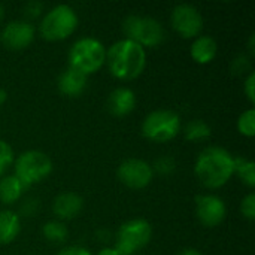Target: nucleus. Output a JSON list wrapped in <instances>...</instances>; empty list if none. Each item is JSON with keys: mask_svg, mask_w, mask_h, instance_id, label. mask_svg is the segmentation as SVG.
<instances>
[{"mask_svg": "<svg viewBox=\"0 0 255 255\" xmlns=\"http://www.w3.org/2000/svg\"><path fill=\"white\" fill-rule=\"evenodd\" d=\"M4 15H6V9H4L3 3H0V22L4 19Z\"/></svg>", "mask_w": 255, "mask_h": 255, "instance_id": "nucleus-34", "label": "nucleus"}, {"mask_svg": "<svg viewBox=\"0 0 255 255\" xmlns=\"http://www.w3.org/2000/svg\"><path fill=\"white\" fill-rule=\"evenodd\" d=\"M176 163L172 157H160L155 160L154 166H152V172H157L158 175H170L175 172Z\"/></svg>", "mask_w": 255, "mask_h": 255, "instance_id": "nucleus-24", "label": "nucleus"}, {"mask_svg": "<svg viewBox=\"0 0 255 255\" xmlns=\"http://www.w3.org/2000/svg\"><path fill=\"white\" fill-rule=\"evenodd\" d=\"M21 230L19 215L13 211H0V245H7L16 239Z\"/></svg>", "mask_w": 255, "mask_h": 255, "instance_id": "nucleus-17", "label": "nucleus"}, {"mask_svg": "<svg viewBox=\"0 0 255 255\" xmlns=\"http://www.w3.org/2000/svg\"><path fill=\"white\" fill-rule=\"evenodd\" d=\"M58 91L67 97H78L85 91L87 87V76L72 67L66 69L58 76Z\"/></svg>", "mask_w": 255, "mask_h": 255, "instance_id": "nucleus-15", "label": "nucleus"}, {"mask_svg": "<svg viewBox=\"0 0 255 255\" xmlns=\"http://www.w3.org/2000/svg\"><path fill=\"white\" fill-rule=\"evenodd\" d=\"M238 130L247 137H254L255 134V109H247L239 115Z\"/></svg>", "mask_w": 255, "mask_h": 255, "instance_id": "nucleus-22", "label": "nucleus"}, {"mask_svg": "<svg viewBox=\"0 0 255 255\" xmlns=\"http://www.w3.org/2000/svg\"><path fill=\"white\" fill-rule=\"evenodd\" d=\"M78 13L69 4H57L45 13L39 30L43 39L57 42L72 36L78 27Z\"/></svg>", "mask_w": 255, "mask_h": 255, "instance_id": "nucleus-4", "label": "nucleus"}, {"mask_svg": "<svg viewBox=\"0 0 255 255\" xmlns=\"http://www.w3.org/2000/svg\"><path fill=\"white\" fill-rule=\"evenodd\" d=\"M52 160L42 151L30 149L18 155L15 161V176L28 188L52 173Z\"/></svg>", "mask_w": 255, "mask_h": 255, "instance_id": "nucleus-6", "label": "nucleus"}, {"mask_svg": "<svg viewBox=\"0 0 255 255\" xmlns=\"http://www.w3.org/2000/svg\"><path fill=\"white\" fill-rule=\"evenodd\" d=\"M182 128L181 117L175 111L160 109L148 114L142 123V134L151 142L164 143L175 139Z\"/></svg>", "mask_w": 255, "mask_h": 255, "instance_id": "nucleus-5", "label": "nucleus"}, {"mask_svg": "<svg viewBox=\"0 0 255 255\" xmlns=\"http://www.w3.org/2000/svg\"><path fill=\"white\" fill-rule=\"evenodd\" d=\"M34 34L36 30L30 21L18 19V21H10L9 24L4 25V28L0 33V40L7 49L21 51L33 42Z\"/></svg>", "mask_w": 255, "mask_h": 255, "instance_id": "nucleus-12", "label": "nucleus"}, {"mask_svg": "<svg viewBox=\"0 0 255 255\" xmlns=\"http://www.w3.org/2000/svg\"><path fill=\"white\" fill-rule=\"evenodd\" d=\"M241 214L247 218V220H250V221H253L255 220V194L254 193H250L242 202H241Z\"/></svg>", "mask_w": 255, "mask_h": 255, "instance_id": "nucleus-25", "label": "nucleus"}, {"mask_svg": "<svg viewBox=\"0 0 255 255\" xmlns=\"http://www.w3.org/2000/svg\"><path fill=\"white\" fill-rule=\"evenodd\" d=\"M57 255H93L84 247H66Z\"/></svg>", "mask_w": 255, "mask_h": 255, "instance_id": "nucleus-28", "label": "nucleus"}, {"mask_svg": "<svg viewBox=\"0 0 255 255\" xmlns=\"http://www.w3.org/2000/svg\"><path fill=\"white\" fill-rule=\"evenodd\" d=\"M112 76L121 81L136 79L146 66V51L130 39L117 40L106 49V61Z\"/></svg>", "mask_w": 255, "mask_h": 255, "instance_id": "nucleus-2", "label": "nucleus"}, {"mask_svg": "<svg viewBox=\"0 0 255 255\" xmlns=\"http://www.w3.org/2000/svg\"><path fill=\"white\" fill-rule=\"evenodd\" d=\"M194 202L196 215L205 227L214 229L226 220L227 208L221 197L214 194H200L194 199Z\"/></svg>", "mask_w": 255, "mask_h": 255, "instance_id": "nucleus-11", "label": "nucleus"}, {"mask_svg": "<svg viewBox=\"0 0 255 255\" xmlns=\"http://www.w3.org/2000/svg\"><path fill=\"white\" fill-rule=\"evenodd\" d=\"M36 208H37L36 200H34V199H28V200H25L24 205H22V212H24L27 217H28V215H33V214L36 212Z\"/></svg>", "mask_w": 255, "mask_h": 255, "instance_id": "nucleus-29", "label": "nucleus"}, {"mask_svg": "<svg viewBox=\"0 0 255 255\" xmlns=\"http://www.w3.org/2000/svg\"><path fill=\"white\" fill-rule=\"evenodd\" d=\"M12 163H13V149H12V146L7 142L0 139V178L12 166Z\"/></svg>", "mask_w": 255, "mask_h": 255, "instance_id": "nucleus-23", "label": "nucleus"}, {"mask_svg": "<svg viewBox=\"0 0 255 255\" xmlns=\"http://www.w3.org/2000/svg\"><path fill=\"white\" fill-rule=\"evenodd\" d=\"M84 200L76 193H61L52 203V212L58 221H69L79 215Z\"/></svg>", "mask_w": 255, "mask_h": 255, "instance_id": "nucleus-13", "label": "nucleus"}, {"mask_svg": "<svg viewBox=\"0 0 255 255\" xmlns=\"http://www.w3.org/2000/svg\"><path fill=\"white\" fill-rule=\"evenodd\" d=\"M106 61V48L96 37H81L69 51V67L85 76L96 73Z\"/></svg>", "mask_w": 255, "mask_h": 255, "instance_id": "nucleus-3", "label": "nucleus"}, {"mask_svg": "<svg viewBox=\"0 0 255 255\" xmlns=\"http://www.w3.org/2000/svg\"><path fill=\"white\" fill-rule=\"evenodd\" d=\"M235 173L241 178V181L250 188L255 187V164L254 161L235 157Z\"/></svg>", "mask_w": 255, "mask_h": 255, "instance_id": "nucleus-19", "label": "nucleus"}, {"mask_svg": "<svg viewBox=\"0 0 255 255\" xmlns=\"http://www.w3.org/2000/svg\"><path fill=\"white\" fill-rule=\"evenodd\" d=\"M136 106V96L127 87H120L109 94L108 109L115 117H126L133 112Z\"/></svg>", "mask_w": 255, "mask_h": 255, "instance_id": "nucleus-14", "label": "nucleus"}, {"mask_svg": "<svg viewBox=\"0 0 255 255\" xmlns=\"http://www.w3.org/2000/svg\"><path fill=\"white\" fill-rule=\"evenodd\" d=\"M42 233L48 242L52 244H63L67 241L69 232L67 227L61 221H48L42 227Z\"/></svg>", "mask_w": 255, "mask_h": 255, "instance_id": "nucleus-20", "label": "nucleus"}, {"mask_svg": "<svg viewBox=\"0 0 255 255\" xmlns=\"http://www.w3.org/2000/svg\"><path fill=\"white\" fill-rule=\"evenodd\" d=\"M250 51H251V54L254 55L255 54V34H251V37H250Z\"/></svg>", "mask_w": 255, "mask_h": 255, "instance_id": "nucleus-32", "label": "nucleus"}, {"mask_svg": "<svg viewBox=\"0 0 255 255\" xmlns=\"http://www.w3.org/2000/svg\"><path fill=\"white\" fill-rule=\"evenodd\" d=\"M117 175L121 184L133 190H142L148 187L154 178L152 166L140 158L124 160L118 166Z\"/></svg>", "mask_w": 255, "mask_h": 255, "instance_id": "nucleus-10", "label": "nucleus"}, {"mask_svg": "<svg viewBox=\"0 0 255 255\" xmlns=\"http://www.w3.org/2000/svg\"><path fill=\"white\" fill-rule=\"evenodd\" d=\"M152 238V227L146 220H130L124 223L117 235L115 251L118 255H134L145 248Z\"/></svg>", "mask_w": 255, "mask_h": 255, "instance_id": "nucleus-8", "label": "nucleus"}, {"mask_svg": "<svg viewBox=\"0 0 255 255\" xmlns=\"http://www.w3.org/2000/svg\"><path fill=\"white\" fill-rule=\"evenodd\" d=\"M184 133H185L187 140L199 142V140H205L211 136V127L202 120H191L185 126Z\"/></svg>", "mask_w": 255, "mask_h": 255, "instance_id": "nucleus-21", "label": "nucleus"}, {"mask_svg": "<svg viewBox=\"0 0 255 255\" xmlns=\"http://www.w3.org/2000/svg\"><path fill=\"white\" fill-rule=\"evenodd\" d=\"M172 27L184 39H193L203 30V16L199 9L190 3L176 4L170 15Z\"/></svg>", "mask_w": 255, "mask_h": 255, "instance_id": "nucleus-9", "label": "nucleus"}, {"mask_svg": "<svg viewBox=\"0 0 255 255\" xmlns=\"http://www.w3.org/2000/svg\"><path fill=\"white\" fill-rule=\"evenodd\" d=\"M25 191V187L15 175L3 176L0 179V202L4 205H13Z\"/></svg>", "mask_w": 255, "mask_h": 255, "instance_id": "nucleus-18", "label": "nucleus"}, {"mask_svg": "<svg viewBox=\"0 0 255 255\" xmlns=\"http://www.w3.org/2000/svg\"><path fill=\"white\" fill-rule=\"evenodd\" d=\"M6 99H7V93H6V90L0 88V105H3V103L6 102Z\"/></svg>", "mask_w": 255, "mask_h": 255, "instance_id": "nucleus-33", "label": "nucleus"}, {"mask_svg": "<svg viewBox=\"0 0 255 255\" xmlns=\"http://www.w3.org/2000/svg\"><path fill=\"white\" fill-rule=\"evenodd\" d=\"M194 173L203 187L221 188L235 175V157L221 146H208L197 155Z\"/></svg>", "mask_w": 255, "mask_h": 255, "instance_id": "nucleus-1", "label": "nucleus"}, {"mask_svg": "<svg viewBox=\"0 0 255 255\" xmlns=\"http://www.w3.org/2000/svg\"><path fill=\"white\" fill-rule=\"evenodd\" d=\"M97 255H118V253L115 251V248H103L99 251Z\"/></svg>", "mask_w": 255, "mask_h": 255, "instance_id": "nucleus-30", "label": "nucleus"}, {"mask_svg": "<svg viewBox=\"0 0 255 255\" xmlns=\"http://www.w3.org/2000/svg\"><path fill=\"white\" fill-rule=\"evenodd\" d=\"M244 91L251 103H255V72H251L244 84Z\"/></svg>", "mask_w": 255, "mask_h": 255, "instance_id": "nucleus-27", "label": "nucleus"}, {"mask_svg": "<svg viewBox=\"0 0 255 255\" xmlns=\"http://www.w3.org/2000/svg\"><path fill=\"white\" fill-rule=\"evenodd\" d=\"M43 10V4L40 1H28L24 6V13L28 18H37Z\"/></svg>", "mask_w": 255, "mask_h": 255, "instance_id": "nucleus-26", "label": "nucleus"}, {"mask_svg": "<svg viewBox=\"0 0 255 255\" xmlns=\"http://www.w3.org/2000/svg\"><path fill=\"white\" fill-rule=\"evenodd\" d=\"M179 255H202L197 250H194V248H188V250H184L182 253Z\"/></svg>", "mask_w": 255, "mask_h": 255, "instance_id": "nucleus-31", "label": "nucleus"}, {"mask_svg": "<svg viewBox=\"0 0 255 255\" xmlns=\"http://www.w3.org/2000/svg\"><path fill=\"white\" fill-rule=\"evenodd\" d=\"M217 52H218V43L212 36L208 34L197 36L190 48L191 58L199 64L211 63L217 57Z\"/></svg>", "mask_w": 255, "mask_h": 255, "instance_id": "nucleus-16", "label": "nucleus"}, {"mask_svg": "<svg viewBox=\"0 0 255 255\" xmlns=\"http://www.w3.org/2000/svg\"><path fill=\"white\" fill-rule=\"evenodd\" d=\"M123 31L126 39H130L140 46H157L164 40L163 25L151 16L128 15L123 21Z\"/></svg>", "mask_w": 255, "mask_h": 255, "instance_id": "nucleus-7", "label": "nucleus"}]
</instances>
